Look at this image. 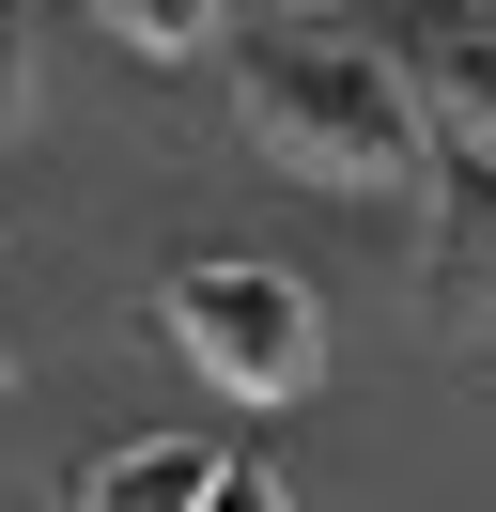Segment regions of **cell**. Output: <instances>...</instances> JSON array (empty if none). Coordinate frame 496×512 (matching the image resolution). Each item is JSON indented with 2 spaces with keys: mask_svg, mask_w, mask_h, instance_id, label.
Returning a JSON list of instances; mask_svg holds the SVG:
<instances>
[{
  "mask_svg": "<svg viewBox=\"0 0 496 512\" xmlns=\"http://www.w3.org/2000/svg\"><path fill=\"white\" fill-rule=\"evenodd\" d=\"M0 388H16V342H0Z\"/></svg>",
  "mask_w": 496,
  "mask_h": 512,
  "instance_id": "obj_9",
  "label": "cell"
},
{
  "mask_svg": "<svg viewBox=\"0 0 496 512\" xmlns=\"http://www.w3.org/2000/svg\"><path fill=\"white\" fill-rule=\"evenodd\" d=\"M171 342L202 357V388H233V404H295V388L326 373V311H310V280H279V264H186L171 280Z\"/></svg>",
  "mask_w": 496,
  "mask_h": 512,
  "instance_id": "obj_2",
  "label": "cell"
},
{
  "mask_svg": "<svg viewBox=\"0 0 496 512\" xmlns=\"http://www.w3.org/2000/svg\"><path fill=\"white\" fill-rule=\"evenodd\" d=\"M202 512H295V481H279L264 450H233V466H217V497H202Z\"/></svg>",
  "mask_w": 496,
  "mask_h": 512,
  "instance_id": "obj_7",
  "label": "cell"
},
{
  "mask_svg": "<svg viewBox=\"0 0 496 512\" xmlns=\"http://www.w3.org/2000/svg\"><path fill=\"white\" fill-rule=\"evenodd\" d=\"M16 109H31V32H16V0H0V140H16Z\"/></svg>",
  "mask_w": 496,
  "mask_h": 512,
  "instance_id": "obj_8",
  "label": "cell"
},
{
  "mask_svg": "<svg viewBox=\"0 0 496 512\" xmlns=\"http://www.w3.org/2000/svg\"><path fill=\"white\" fill-rule=\"evenodd\" d=\"M434 109H450V140L496 156V47H450V63H434Z\"/></svg>",
  "mask_w": 496,
  "mask_h": 512,
  "instance_id": "obj_6",
  "label": "cell"
},
{
  "mask_svg": "<svg viewBox=\"0 0 496 512\" xmlns=\"http://www.w3.org/2000/svg\"><path fill=\"white\" fill-rule=\"evenodd\" d=\"M233 109H248V140H264L295 187H419V94H403V63H372V47H341V32L248 47Z\"/></svg>",
  "mask_w": 496,
  "mask_h": 512,
  "instance_id": "obj_1",
  "label": "cell"
},
{
  "mask_svg": "<svg viewBox=\"0 0 496 512\" xmlns=\"http://www.w3.org/2000/svg\"><path fill=\"white\" fill-rule=\"evenodd\" d=\"M434 311L496 326V156H481V140L434 156Z\"/></svg>",
  "mask_w": 496,
  "mask_h": 512,
  "instance_id": "obj_3",
  "label": "cell"
},
{
  "mask_svg": "<svg viewBox=\"0 0 496 512\" xmlns=\"http://www.w3.org/2000/svg\"><path fill=\"white\" fill-rule=\"evenodd\" d=\"M217 466H233L217 435H124L109 466L78 481V512H202V497H217Z\"/></svg>",
  "mask_w": 496,
  "mask_h": 512,
  "instance_id": "obj_4",
  "label": "cell"
},
{
  "mask_svg": "<svg viewBox=\"0 0 496 512\" xmlns=\"http://www.w3.org/2000/svg\"><path fill=\"white\" fill-rule=\"evenodd\" d=\"M93 16H109L140 63H202V47L233 32V0H93Z\"/></svg>",
  "mask_w": 496,
  "mask_h": 512,
  "instance_id": "obj_5",
  "label": "cell"
}]
</instances>
